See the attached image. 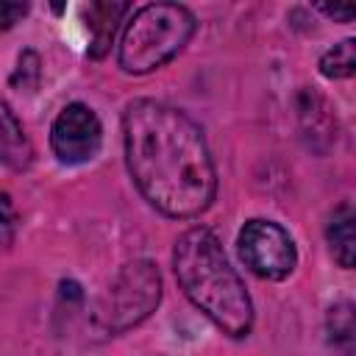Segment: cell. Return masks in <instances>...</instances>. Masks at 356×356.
Here are the masks:
<instances>
[{
    "instance_id": "obj_1",
    "label": "cell",
    "mask_w": 356,
    "mask_h": 356,
    "mask_svg": "<svg viewBox=\"0 0 356 356\" xmlns=\"http://www.w3.org/2000/svg\"><path fill=\"white\" fill-rule=\"evenodd\" d=\"M128 172L142 197L167 217L206 211L217 195V170L203 131L175 106L134 100L122 114Z\"/></svg>"
},
{
    "instance_id": "obj_2",
    "label": "cell",
    "mask_w": 356,
    "mask_h": 356,
    "mask_svg": "<svg viewBox=\"0 0 356 356\" xmlns=\"http://www.w3.org/2000/svg\"><path fill=\"white\" fill-rule=\"evenodd\" d=\"M172 270L192 300L222 334L242 339L253 328V303L250 295L231 267L220 239L214 231L195 225L175 239L172 248Z\"/></svg>"
},
{
    "instance_id": "obj_3",
    "label": "cell",
    "mask_w": 356,
    "mask_h": 356,
    "mask_svg": "<svg viewBox=\"0 0 356 356\" xmlns=\"http://www.w3.org/2000/svg\"><path fill=\"white\" fill-rule=\"evenodd\" d=\"M195 28V14L186 6L147 3L125 22L117 61L131 75L153 72L189 44Z\"/></svg>"
},
{
    "instance_id": "obj_4",
    "label": "cell",
    "mask_w": 356,
    "mask_h": 356,
    "mask_svg": "<svg viewBox=\"0 0 356 356\" xmlns=\"http://www.w3.org/2000/svg\"><path fill=\"white\" fill-rule=\"evenodd\" d=\"M161 300V275L153 261H128L100 295L95 306V323L106 334H122L139 325Z\"/></svg>"
},
{
    "instance_id": "obj_5",
    "label": "cell",
    "mask_w": 356,
    "mask_h": 356,
    "mask_svg": "<svg viewBox=\"0 0 356 356\" xmlns=\"http://www.w3.org/2000/svg\"><path fill=\"white\" fill-rule=\"evenodd\" d=\"M236 245L245 267L264 281H281L298 264L292 236L273 220H248L239 231Z\"/></svg>"
},
{
    "instance_id": "obj_6",
    "label": "cell",
    "mask_w": 356,
    "mask_h": 356,
    "mask_svg": "<svg viewBox=\"0 0 356 356\" xmlns=\"http://www.w3.org/2000/svg\"><path fill=\"white\" fill-rule=\"evenodd\" d=\"M103 128L86 103H70L58 111L50 128V147L61 164H86L97 156Z\"/></svg>"
},
{
    "instance_id": "obj_7",
    "label": "cell",
    "mask_w": 356,
    "mask_h": 356,
    "mask_svg": "<svg viewBox=\"0 0 356 356\" xmlns=\"http://www.w3.org/2000/svg\"><path fill=\"white\" fill-rule=\"evenodd\" d=\"M325 242H328L331 259L339 267L345 270L356 267V206L342 203L331 211L325 225Z\"/></svg>"
},
{
    "instance_id": "obj_8",
    "label": "cell",
    "mask_w": 356,
    "mask_h": 356,
    "mask_svg": "<svg viewBox=\"0 0 356 356\" xmlns=\"http://www.w3.org/2000/svg\"><path fill=\"white\" fill-rule=\"evenodd\" d=\"M131 11L128 3H92L86 11L89 19V33H92V44H89V56L92 58H103L114 42V33L120 28V19Z\"/></svg>"
},
{
    "instance_id": "obj_9",
    "label": "cell",
    "mask_w": 356,
    "mask_h": 356,
    "mask_svg": "<svg viewBox=\"0 0 356 356\" xmlns=\"http://www.w3.org/2000/svg\"><path fill=\"white\" fill-rule=\"evenodd\" d=\"M325 337L328 345L345 356H356V303L337 300L325 312Z\"/></svg>"
},
{
    "instance_id": "obj_10",
    "label": "cell",
    "mask_w": 356,
    "mask_h": 356,
    "mask_svg": "<svg viewBox=\"0 0 356 356\" xmlns=\"http://www.w3.org/2000/svg\"><path fill=\"white\" fill-rule=\"evenodd\" d=\"M3 161L11 170H28L33 164V147L8 103H3Z\"/></svg>"
},
{
    "instance_id": "obj_11",
    "label": "cell",
    "mask_w": 356,
    "mask_h": 356,
    "mask_svg": "<svg viewBox=\"0 0 356 356\" xmlns=\"http://www.w3.org/2000/svg\"><path fill=\"white\" fill-rule=\"evenodd\" d=\"M320 72L331 81H342V78H353L356 75V36H348L342 42H337L334 47H328L320 56Z\"/></svg>"
},
{
    "instance_id": "obj_12",
    "label": "cell",
    "mask_w": 356,
    "mask_h": 356,
    "mask_svg": "<svg viewBox=\"0 0 356 356\" xmlns=\"http://www.w3.org/2000/svg\"><path fill=\"white\" fill-rule=\"evenodd\" d=\"M39 78H42V64H39V56L33 53V50H25L22 56H19V67H17V72L11 75V83L14 86H25V89H33L36 83H39Z\"/></svg>"
},
{
    "instance_id": "obj_13",
    "label": "cell",
    "mask_w": 356,
    "mask_h": 356,
    "mask_svg": "<svg viewBox=\"0 0 356 356\" xmlns=\"http://www.w3.org/2000/svg\"><path fill=\"white\" fill-rule=\"evenodd\" d=\"M317 11L325 14L334 22H353L356 19V3H317Z\"/></svg>"
},
{
    "instance_id": "obj_14",
    "label": "cell",
    "mask_w": 356,
    "mask_h": 356,
    "mask_svg": "<svg viewBox=\"0 0 356 356\" xmlns=\"http://www.w3.org/2000/svg\"><path fill=\"white\" fill-rule=\"evenodd\" d=\"M25 11H28V6H22V3H3L0 6V25L3 28H11Z\"/></svg>"
},
{
    "instance_id": "obj_15",
    "label": "cell",
    "mask_w": 356,
    "mask_h": 356,
    "mask_svg": "<svg viewBox=\"0 0 356 356\" xmlns=\"http://www.w3.org/2000/svg\"><path fill=\"white\" fill-rule=\"evenodd\" d=\"M3 211H6V217H3L6 245H11V239H14V211H11V197H8V195H3Z\"/></svg>"
}]
</instances>
